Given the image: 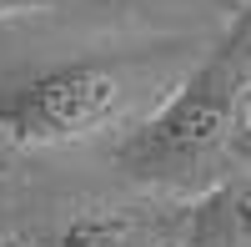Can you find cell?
Instances as JSON below:
<instances>
[{"label": "cell", "instance_id": "cell-5", "mask_svg": "<svg viewBox=\"0 0 251 247\" xmlns=\"http://www.w3.org/2000/svg\"><path fill=\"white\" fill-rule=\"evenodd\" d=\"M231 156L251 161V91L241 96V111H236V131H231Z\"/></svg>", "mask_w": 251, "mask_h": 247}, {"label": "cell", "instance_id": "cell-1", "mask_svg": "<svg viewBox=\"0 0 251 247\" xmlns=\"http://www.w3.org/2000/svg\"><path fill=\"white\" fill-rule=\"evenodd\" d=\"M251 91V5L211 51L176 81V91L121 141V172L166 192H211V167L231 156L241 96Z\"/></svg>", "mask_w": 251, "mask_h": 247}, {"label": "cell", "instance_id": "cell-3", "mask_svg": "<svg viewBox=\"0 0 251 247\" xmlns=\"http://www.w3.org/2000/svg\"><path fill=\"white\" fill-rule=\"evenodd\" d=\"M186 222V202H106L66 217L25 247H181Z\"/></svg>", "mask_w": 251, "mask_h": 247}, {"label": "cell", "instance_id": "cell-6", "mask_svg": "<svg viewBox=\"0 0 251 247\" xmlns=\"http://www.w3.org/2000/svg\"><path fill=\"white\" fill-rule=\"evenodd\" d=\"M60 5V0H0V20H10V15H35V10H50Z\"/></svg>", "mask_w": 251, "mask_h": 247}, {"label": "cell", "instance_id": "cell-2", "mask_svg": "<svg viewBox=\"0 0 251 247\" xmlns=\"http://www.w3.org/2000/svg\"><path fill=\"white\" fill-rule=\"evenodd\" d=\"M176 91L171 56H80L0 86V136L15 147H71L121 126L136 106Z\"/></svg>", "mask_w": 251, "mask_h": 247}, {"label": "cell", "instance_id": "cell-4", "mask_svg": "<svg viewBox=\"0 0 251 247\" xmlns=\"http://www.w3.org/2000/svg\"><path fill=\"white\" fill-rule=\"evenodd\" d=\"M181 247H251V172L191 202Z\"/></svg>", "mask_w": 251, "mask_h": 247}]
</instances>
